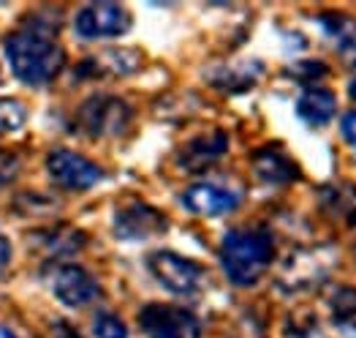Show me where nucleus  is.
Returning <instances> with one entry per match:
<instances>
[{
  "instance_id": "1",
  "label": "nucleus",
  "mask_w": 356,
  "mask_h": 338,
  "mask_svg": "<svg viewBox=\"0 0 356 338\" xmlns=\"http://www.w3.org/2000/svg\"><path fill=\"white\" fill-rule=\"evenodd\" d=\"M58 25L49 22H28L22 31L11 33L6 38V58L11 63V71L25 85H47L52 82L63 68V49H60Z\"/></svg>"
},
{
  "instance_id": "2",
  "label": "nucleus",
  "mask_w": 356,
  "mask_h": 338,
  "mask_svg": "<svg viewBox=\"0 0 356 338\" xmlns=\"http://www.w3.org/2000/svg\"><path fill=\"white\" fill-rule=\"evenodd\" d=\"M275 259V238L261 226L232 229L220 243V268L234 286H253Z\"/></svg>"
},
{
  "instance_id": "3",
  "label": "nucleus",
  "mask_w": 356,
  "mask_h": 338,
  "mask_svg": "<svg viewBox=\"0 0 356 338\" xmlns=\"http://www.w3.org/2000/svg\"><path fill=\"white\" fill-rule=\"evenodd\" d=\"M76 123L90 137H120L131 123V107L118 95L95 93L88 101H82Z\"/></svg>"
},
{
  "instance_id": "4",
  "label": "nucleus",
  "mask_w": 356,
  "mask_h": 338,
  "mask_svg": "<svg viewBox=\"0 0 356 338\" xmlns=\"http://www.w3.org/2000/svg\"><path fill=\"white\" fill-rule=\"evenodd\" d=\"M147 270L163 289L182 298L196 295L204 278V270L177 251H152L147 256Z\"/></svg>"
},
{
  "instance_id": "5",
  "label": "nucleus",
  "mask_w": 356,
  "mask_h": 338,
  "mask_svg": "<svg viewBox=\"0 0 356 338\" xmlns=\"http://www.w3.org/2000/svg\"><path fill=\"white\" fill-rule=\"evenodd\" d=\"M139 328L149 338H202V322L193 311L166 303H147L142 308Z\"/></svg>"
},
{
  "instance_id": "6",
  "label": "nucleus",
  "mask_w": 356,
  "mask_h": 338,
  "mask_svg": "<svg viewBox=\"0 0 356 338\" xmlns=\"http://www.w3.org/2000/svg\"><path fill=\"white\" fill-rule=\"evenodd\" d=\"M47 172L55 183L68 191H88L104 180V169L98 164L65 148H58L47 155Z\"/></svg>"
},
{
  "instance_id": "7",
  "label": "nucleus",
  "mask_w": 356,
  "mask_h": 338,
  "mask_svg": "<svg viewBox=\"0 0 356 338\" xmlns=\"http://www.w3.org/2000/svg\"><path fill=\"white\" fill-rule=\"evenodd\" d=\"M131 28V14L120 3H88L74 17V31L82 38H118Z\"/></svg>"
},
{
  "instance_id": "8",
  "label": "nucleus",
  "mask_w": 356,
  "mask_h": 338,
  "mask_svg": "<svg viewBox=\"0 0 356 338\" xmlns=\"http://www.w3.org/2000/svg\"><path fill=\"white\" fill-rule=\"evenodd\" d=\"M52 292L63 306L68 308H82L98 300L101 286L98 281L90 276L85 268L79 265H60L52 276Z\"/></svg>"
},
{
  "instance_id": "9",
  "label": "nucleus",
  "mask_w": 356,
  "mask_h": 338,
  "mask_svg": "<svg viewBox=\"0 0 356 338\" xmlns=\"http://www.w3.org/2000/svg\"><path fill=\"white\" fill-rule=\"evenodd\" d=\"M161 232H166V218L145 202H131L115 215V235L120 240L139 243V240L155 238Z\"/></svg>"
},
{
  "instance_id": "10",
  "label": "nucleus",
  "mask_w": 356,
  "mask_h": 338,
  "mask_svg": "<svg viewBox=\"0 0 356 338\" xmlns=\"http://www.w3.org/2000/svg\"><path fill=\"white\" fill-rule=\"evenodd\" d=\"M182 208L196 215H226L239 208V194L215 183H193L182 191Z\"/></svg>"
},
{
  "instance_id": "11",
  "label": "nucleus",
  "mask_w": 356,
  "mask_h": 338,
  "mask_svg": "<svg viewBox=\"0 0 356 338\" xmlns=\"http://www.w3.org/2000/svg\"><path fill=\"white\" fill-rule=\"evenodd\" d=\"M226 151H229V137L223 131H209L179 148L177 164L188 172H204L215 161H220Z\"/></svg>"
},
{
  "instance_id": "12",
  "label": "nucleus",
  "mask_w": 356,
  "mask_h": 338,
  "mask_svg": "<svg viewBox=\"0 0 356 338\" xmlns=\"http://www.w3.org/2000/svg\"><path fill=\"white\" fill-rule=\"evenodd\" d=\"M253 172L259 180L272 185H286L294 183L299 178L297 164L283 153V151H275V148H264L253 155Z\"/></svg>"
},
{
  "instance_id": "13",
  "label": "nucleus",
  "mask_w": 356,
  "mask_h": 338,
  "mask_svg": "<svg viewBox=\"0 0 356 338\" xmlns=\"http://www.w3.org/2000/svg\"><path fill=\"white\" fill-rule=\"evenodd\" d=\"M337 98L327 88H307L297 98V115L307 125H324L334 118Z\"/></svg>"
},
{
  "instance_id": "14",
  "label": "nucleus",
  "mask_w": 356,
  "mask_h": 338,
  "mask_svg": "<svg viewBox=\"0 0 356 338\" xmlns=\"http://www.w3.org/2000/svg\"><path fill=\"white\" fill-rule=\"evenodd\" d=\"M329 308H332V316L340 325V330H348L351 336H356V289L337 286L329 298Z\"/></svg>"
},
{
  "instance_id": "15",
  "label": "nucleus",
  "mask_w": 356,
  "mask_h": 338,
  "mask_svg": "<svg viewBox=\"0 0 356 338\" xmlns=\"http://www.w3.org/2000/svg\"><path fill=\"white\" fill-rule=\"evenodd\" d=\"M35 238H47V240H35L41 248H47L49 254H74V251H79V248L85 246V235L82 232H76V229H47V232H38Z\"/></svg>"
},
{
  "instance_id": "16",
  "label": "nucleus",
  "mask_w": 356,
  "mask_h": 338,
  "mask_svg": "<svg viewBox=\"0 0 356 338\" xmlns=\"http://www.w3.org/2000/svg\"><path fill=\"white\" fill-rule=\"evenodd\" d=\"M321 25L340 41L343 49L356 47V22L351 17H343V14H324V17H321Z\"/></svg>"
},
{
  "instance_id": "17",
  "label": "nucleus",
  "mask_w": 356,
  "mask_h": 338,
  "mask_svg": "<svg viewBox=\"0 0 356 338\" xmlns=\"http://www.w3.org/2000/svg\"><path fill=\"white\" fill-rule=\"evenodd\" d=\"M28 121V109L17 98H0V137L19 131Z\"/></svg>"
},
{
  "instance_id": "18",
  "label": "nucleus",
  "mask_w": 356,
  "mask_h": 338,
  "mask_svg": "<svg viewBox=\"0 0 356 338\" xmlns=\"http://www.w3.org/2000/svg\"><path fill=\"white\" fill-rule=\"evenodd\" d=\"M90 333H92V338H128V328L115 314L98 311L90 322Z\"/></svg>"
},
{
  "instance_id": "19",
  "label": "nucleus",
  "mask_w": 356,
  "mask_h": 338,
  "mask_svg": "<svg viewBox=\"0 0 356 338\" xmlns=\"http://www.w3.org/2000/svg\"><path fill=\"white\" fill-rule=\"evenodd\" d=\"M17 172H19V161H17V155L3 153V151H0V185L11 183V180L17 178Z\"/></svg>"
},
{
  "instance_id": "20",
  "label": "nucleus",
  "mask_w": 356,
  "mask_h": 338,
  "mask_svg": "<svg viewBox=\"0 0 356 338\" xmlns=\"http://www.w3.org/2000/svg\"><path fill=\"white\" fill-rule=\"evenodd\" d=\"M291 74H297L299 79H318V77H327V66H324V63H318V61L299 63Z\"/></svg>"
},
{
  "instance_id": "21",
  "label": "nucleus",
  "mask_w": 356,
  "mask_h": 338,
  "mask_svg": "<svg viewBox=\"0 0 356 338\" xmlns=\"http://www.w3.org/2000/svg\"><path fill=\"white\" fill-rule=\"evenodd\" d=\"M340 134H343V139H346L351 148H356V112H348V115L343 118Z\"/></svg>"
},
{
  "instance_id": "22",
  "label": "nucleus",
  "mask_w": 356,
  "mask_h": 338,
  "mask_svg": "<svg viewBox=\"0 0 356 338\" xmlns=\"http://www.w3.org/2000/svg\"><path fill=\"white\" fill-rule=\"evenodd\" d=\"M8 262H11V243L6 235H0V273L8 268Z\"/></svg>"
},
{
  "instance_id": "23",
  "label": "nucleus",
  "mask_w": 356,
  "mask_h": 338,
  "mask_svg": "<svg viewBox=\"0 0 356 338\" xmlns=\"http://www.w3.org/2000/svg\"><path fill=\"white\" fill-rule=\"evenodd\" d=\"M55 338H79V336H76L65 322H58V325H55Z\"/></svg>"
},
{
  "instance_id": "24",
  "label": "nucleus",
  "mask_w": 356,
  "mask_h": 338,
  "mask_svg": "<svg viewBox=\"0 0 356 338\" xmlns=\"http://www.w3.org/2000/svg\"><path fill=\"white\" fill-rule=\"evenodd\" d=\"M0 338H17V333H14V330H8L6 325H0Z\"/></svg>"
},
{
  "instance_id": "25",
  "label": "nucleus",
  "mask_w": 356,
  "mask_h": 338,
  "mask_svg": "<svg viewBox=\"0 0 356 338\" xmlns=\"http://www.w3.org/2000/svg\"><path fill=\"white\" fill-rule=\"evenodd\" d=\"M351 98H356V74H354V79H351Z\"/></svg>"
},
{
  "instance_id": "26",
  "label": "nucleus",
  "mask_w": 356,
  "mask_h": 338,
  "mask_svg": "<svg viewBox=\"0 0 356 338\" xmlns=\"http://www.w3.org/2000/svg\"><path fill=\"white\" fill-rule=\"evenodd\" d=\"M351 68H354V74H356V55H354V66H351Z\"/></svg>"
}]
</instances>
